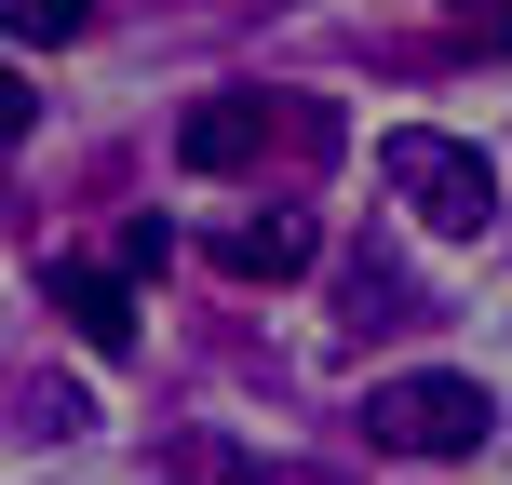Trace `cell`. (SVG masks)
<instances>
[{"label": "cell", "instance_id": "5", "mask_svg": "<svg viewBox=\"0 0 512 485\" xmlns=\"http://www.w3.org/2000/svg\"><path fill=\"white\" fill-rule=\"evenodd\" d=\"M256 135H270V95H203L176 122V162L189 176H230V162H256Z\"/></svg>", "mask_w": 512, "mask_h": 485}, {"label": "cell", "instance_id": "1", "mask_svg": "<svg viewBox=\"0 0 512 485\" xmlns=\"http://www.w3.org/2000/svg\"><path fill=\"white\" fill-rule=\"evenodd\" d=\"M378 176L418 203V230H486V216H499V162L472 149V135L405 122V135H378Z\"/></svg>", "mask_w": 512, "mask_h": 485}, {"label": "cell", "instance_id": "2", "mask_svg": "<svg viewBox=\"0 0 512 485\" xmlns=\"http://www.w3.org/2000/svg\"><path fill=\"white\" fill-rule=\"evenodd\" d=\"M364 432H378L391 459H472V445L499 432V405H486V378H445V364H418V378H378Z\"/></svg>", "mask_w": 512, "mask_h": 485}, {"label": "cell", "instance_id": "3", "mask_svg": "<svg viewBox=\"0 0 512 485\" xmlns=\"http://www.w3.org/2000/svg\"><path fill=\"white\" fill-rule=\"evenodd\" d=\"M54 310H68V337L95 364H122L135 351V283L122 270H95V256H54Z\"/></svg>", "mask_w": 512, "mask_h": 485}, {"label": "cell", "instance_id": "7", "mask_svg": "<svg viewBox=\"0 0 512 485\" xmlns=\"http://www.w3.org/2000/svg\"><path fill=\"white\" fill-rule=\"evenodd\" d=\"M149 270H176V230H162V216H135V230H122V283H149Z\"/></svg>", "mask_w": 512, "mask_h": 485}, {"label": "cell", "instance_id": "8", "mask_svg": "<svg viewBox=\"0 0 512 485\" xmlns=\"http://www.w3.org/2000/svg\"><path fill=\"white\" fill-rule=\"evenodd\" d=\"M0 135H27V81L14 68H0Z\"/></svg>", "mask_w": 512, "mask_h": 485}, {"label": "cell", "instance_id": "4", "mask_svg": "<svg viewBox=\"0 0 512 485\" xmlns=\"http://www.w3.org/2000/svg\"><path fill=\"white\" fill-rule=\"evenodd\" d=\"M310 256H324V230H310L297 203H270V216H243V230L216 243V270H230V283H297Z\"/></svg>", "mask_w": 512, "mask_h": 485}, {"label": "cell", "instance_id": "6", "mask_svg": "<svg viewBox=\"0 0 512 485\" xmlns=\"http://www.w3.org/2000/svg\"><path fill=\"white\" fill-rule=\"evenodd\" d=\"M0 27H14L27 54H54V41H81V0H14V14H0Z\"/></svg>", "mask_w": 512, "mask_h": 485}]
</instances>
